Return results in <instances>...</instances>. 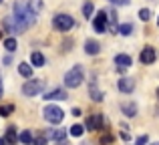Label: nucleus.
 I'll use <instances>...</instances> for the list:
<instances>
[{"mask_svg": "<svg viewBox=\"0 0 159 145\" xmlns=\"http://www.w3.org/2000/svg\"><path fill=\"white\" fill-rule=\"evenodd\" d=\"M0 97H2V81H0Z\"/></svg>", "mask_w": 159, "mask_h": 145, "instance_id": "obj_34", "label": "nucleus"}, {"mask_svg": "<svg viewBox=\"0 0 159 145\" xmlns=\"http://www.w3.org/2000/svg\"><path fill=\"white\" fill-rule=\"evenodd\" d=\"M139 18L143 20V22H147V20L151 18V10H149V8H141L139 10Z\"/></svg>", "mask_w": 159, "mask_h": 145, "instance_id": "obj_28", "label": "nucleus"}, {"mask_svg": "<svg viewBox=\"0 0 159 145\" xmlns=\"http://www.w3.org/2000/svg\"><path fill=\"white\" fill-rule=\"evenodd\" d=\"M157 97H159V89H157Z\"/></svg>", "mask_w": 159, "mask_h": 145, "instance_id": "obj_39", "label": "nucleus"}, {"mask_svg": "<svg viewBox=\"0 0 159 145\" xmlns=\"http://www.w3.org/2000/svg\"><path fill=\"white\" fill-rule=\"evenodd\" d=\"M131 30H133V24L131 22L121 24V26H119V34H123V36H129V34H131Z\"/></svg>", "mask_w": 159, "mask_h": 145, "instance_id": "obj_26", "label": "nucleus"}, {"mask_svg": "<svg viewBox=\"0 0 159 145\" xmlns=\"http://www.w3.org/2000/svg\"><path fill=\"white\" fill-rule=\"evenodd\" d=\"M44 85L47 83L43 79H34V81H26L22 85V95L24 97H36L40 91H44Z\"/></svg>", "mask_w": 159, "mask_h": 145, "instance_id": "obj_4", "label": "nucleus"}, {"mask_svg": "<svg viewBox=\"0 0 159 145\" xmlns=\"http://www.w3.org/2000/svg\"><path fill=\"white\" fill-rule=\"evenodd\" d=\"M0 2H2V0H0Z\"/></svg>", "mask_w": 159, "mask_h": 145, "instance_id": "obj_41", "label": "nucleus"}, {"mask_svg": "<svg viewBox=\"0 0 159 145\" xmlns=\"http://www.w3.org/2000/svg\"><path fill=\"white\" fill-rule=\"evenodd\" d=\"M83 131H85V127H83V125H79V123H75V125L69 129V133L73 135V137H81V135H83Z\"/></svg>", "mask_w": 159, "mask_h": 145, "instance_id": "obj_23", "label": "nucleus"}, {"mask_svg": "<svg viewBox=\"0 0 159 145\" xmlns=\"http://www.w3.org/2000/svg\"><path fill=\"white\" fill-rule=\"evenodd\" d=\"M89 95H91V99H93L95 103H101L103 101V91H99V87H97V81H91V85H89Z\"/></svg>", "mask_w": 159, "mask_h": 145, "instance_id": "obj_11", "label": "nucleus"}, {"mask_svg": "<svg viewBox=\"0 0 159 145\" xmlns=\"http://www.w3.org/2000/svg\"><path fill=\"white\" fill-rule=\"evenodd\" d=\"M99 141H101V145H109V143H113V135L109 133L107 127H103V129H101V139H99Z\"/></svg>", "mask_w": 159, "mask_h": 145, "instance_id": "obj_20", "label": "nucleus"}, {"mask_svg": "<svg viewBox=\"0 0 159 145\" xmlns=\"http://www.w3.org/2000/svg\"><path fill=\"white\" fill-rule=\"evenodd\" d=\"M155 59H157V51L153 47H143L141 48V52H139V61L143 65H151V63H155Z\"/></svg>", "mask_w": 159, "mask_h": 145, "instance_id": "obj_8", "label": "nucleus"}, {"mask_svg": "<svg viewBox=\"0 0 159 145\" xmlns=\"http://www.w3.org/2000/svg\"><path fill=\"white\" fill-rule=\"evenodd\" d=\"M0 145H4V139H0Z\"/></svg>", "mask_w": 159, "mask_h": 145, "instance_id": "obj_35", "label": "nucleus"}, {"mask_svg": "<svg viewBox=\"0 0 159 145\" xmlns=\"http://www.w3.org/2000/svg\"><path fill=\"white\" fill-rule=\"evenodd\" d=\"M115 65L119 67V71L129 69V67H131V57H129V55H117L115 57Z\"/></svg>", "mask_w": 159, "mask_h": 145, "instance_id": "obj_13", "label": "nucleus"}, {"mask_svg": "<svg viewBox=\"0 0 159 145\" xmlns=\"http://www.w3.org/2000/svg\"><path fill=\"white\" fill-rule=\"evenodd\" d=\"M105 127V117L103 113H95L87 119V131H101Z\"/></svg>", "mask_w": 159, "mask_h": 145, "instance_id": "obj_6", "label": "nucleus"}, {"mask_svg": "<svg viewBox=\"0 0 159 145\" xmlns=\"http://www.w3.org/2000/svg\"><path fill=\"white\" fill-rule=\"evenodd\" d=\"M47 137L48 139H54V141H65L66 131L65 129H48L47 131Z\"/></svg>", "mask_w": 159, "mask_h": 145, "instance_id": "obj_15", "label": "nucleus"}, {"mask_svg": "<svg viewBox=\"0 0 159 145\" xmlns=\"http://www.w3.org/2000/svg\"><path fill=\"white\" fill-rule=\"evenodd\" d=\"M113 4H129V0H111Z\"/></svg>", "mask_w": 159, "mask_h": 145, "instance_id": "obj_33", "label": "nucleus"}, {"mask_svg": "<svg viewBox=\"0 0 159 145\" xmlns=\"http://www.w3.org/2000/svg\"><path fill=\"white\" fill-rule=\"evenodd\" d=\"M121 111H123L127 117H135L137 115V105L131 103V101H125V103H121Z\"/></svg>", "mask_w": 159, "mask_h": 145, "instance_id": "obj_14", "label": "nucleus"}, {"mask_svg": "<svg viewBox=\"0 0 159 145\" xmlns=\"http://www.w3.org/2000/svg\"><path fill=\"white\" fill-rule=\"evenodd\" d=\"M16 127H8L6 129V137H4V143H16Z\"/></svg>", "mask_w": 159, "mask_h": 145, "instance_id": "obj_19", "label": "nucleus"}, {"mask_svg": "<svg viewBox=\"0 0 159 145\" xmlns=\"http://www.w3.org/2000/svg\"><path fill=\"white\" fill-rule=\"evenodd\" d=\"M93 10H95L93 2H85V6H83V14H85L87 18H91V16H93Z\"/></svg>", "mask_w": 159, "mask_h": 145, "instance_id": "obj_27", "label": "nucleus"}, {"mask_svg": "<svg viewBox=\"0 0 159 145\" xmlns=\"http://www.w3.org/2000/svg\"><path fill=\"white\" fill-rule=\"evenodd\" d=\"M107 20H109V28H111L113 32H115V30H119V26H117V14H115V10H111V12H109Z\"/></svg>", "mask_w": 159, "mask_h": 145, "instance_id": "obj_21", "label": "nucleus"}, {"mask_svg": "<svg viewBox=\"0 0 159 145\" xmlns=\"http://www.w3.org/2000/svg\"><path fill=\"white\" fill-rule=\"evenodd\" d=\"M44 99L47 101H65V99H69V95H66L65 89H54V91L44 95Z\"/></svg>", "mask_w": 159, "mask_h": 145, "instance_id": "obj_10", "label": "nucleus"}, {"mask_svg": "<svg viewBox=\"0 0 159 145\" xmlns=\"http://www.w3.org/2000/svg\"><path fill=\"white\" fill-rule=\"evenodd\" d=\"M83 81H85V71H83L81 65H75V67L70 69V71H66V75H65V87H69V89L81 87Z\"/></svg>", "mask_w": 159, "mask_h": 145, "instance_id": "obj_2", "label": "nucleus"}, {"mask_svg": "<svg viewBox=\"0 0 159 145\" xmlns=\"http://www.w3.org/2000/svg\"><path fill=\"white\" fill-rule=\"evenodd\" d=\"M85 52H87V55H91V57L99 55V52H101V44H99L97 40L89 39V40H87V43H85Z\"/></svg>", "mask_w": 159, "mask_h": 145, "instance_id": "obj_12", "label": "nucleus"}, {"mask_svg": "<svg viewBox=\"0 0 159 145\" xmlns=\"http://www.w3.org/2000/svg\"><path fill=\"white\" fill-rule=\"evenodd\" d=\"M43 117L47 119L48 123H52V125H58V123H62V119H65V111L57 105H47L43 109Z\"/></svg>", "mask_w": 159, "mask_h": 145, "instance_id": "obj_3", "label": "nucleus"}, {"mask_svg": "<svg viewBox=\"0 0 159 145\" xmlns=\"http://www.w3.org/2000/svg\"><path fill=\"white\" fill-rule=\"evenodd\" d=\"M157 24H159V18H157Z\"/></svg>", "mask_w": 159, "mask_h": 145, "instance_id": "obj_40", "label": "nucleus"}, {"mask_svg": "<svg viewBox=\"0 0 159 145\" xmlns=\"http://www.w3.org/2000/svg\"><path fill=\"white\" fill-rule=\"evenodd\" d=\"M18 73L22 75L24 79H30V77H32V67H30L28 63H20V65H18Z\"/></svg>", "mask_w": 159, "mask_h": 145, "instance_id": "obj_18", "label": "nucleus"}, {"mask_svg": "<svg viewBox=\"0 0 159 145\" xmlns=\"http://www.w3.org/2000/svg\"><path fill=\"white\" fill-rule=\"evenodd\" d=\"M151 145H159V141H155V143H151Z\"/></svg>", "mask_w": 159, "mask_h": 145, "instance_id": "obj_36", "label": "nucleus"}, {"mask_svg": "<svg viewBox=\"0 0 159 145\" xmlns=\"http://www.w3.org/2000/svg\"><path fill=\"white\" fill-rule=\"evenodd\" d=\"M4 48H6L8 52H14L16 51V39H4Z\"/></svg>", "mask_w": 159, "mask_h": 145, "instance_id": "obj_24", "label": "nucleus"}, {"mask_svg": "<svg viewBox=\"0 0 159 145\" xmlns=\"http://www.w3.org/2000/svg\"><path fill=\"white\" fill-rule=\"evenodd\" d=\"M18 139H20V143H24V145H32V133L30 131H22V133L18 135Z\"/></svg>", "mask_w": 159, "mask_h": 145, "instance_id": "obj_22", "label": "nucleus"}, {"mask_svg": "<svg viewBox=\"0 0 159 145\" xmlns=\"http://www.w3.org/2000/svg\"><path fill=\"white\" fill-rule=\"evenodd\" d=\"M32 145H47V137H44V135H39L36 139H32Z\"/></svg>", "mask_w": 159, "mask_h": 145, "instance_id": "obj_29", "label": "nucleus"}, {"mask_svg": "<svg viewBox=\"0 0 159 145\" xmlns=\"http://www.w3.org/2000/svg\"><path fill=\"white\" fill-rule=\"evenodd\" d=\"M107 10H99L97 12V16H95V20H93V28L99 32V34H103V32L107 30Z\"/></svg>", "mask_w": 159, "mask_h": 145, "instance_id": "obj_7", "label": "nucleus"}, {"mask_svg": "<svg viewBox=\"0 0 159 145\" xmlns=\"http://www.w3.org/2000/svg\"><path fill=\"white\" fill-rule=\"evenodd\" d=\"M157 115H159V107H157Z\"/></svg>", "mask_w": 159, "mask_h": 145, "instance_id": "obj_38", "label": "nucleus"}, {"mask_svg": "<svg viewBox=\"0 0 159 145\" xmlns=\"http://www.w3.org/2000/svg\"><path fill=\"white\" fill-rule=\"evenodd\" d=\"M30 63H32V67H44V57H43V52H39V51H34L30 55Z\"/></svg>", "mask_w": 159, "mask_h": 145, "instance_id": "obj_16", "label": "nucleus"}, {"mask_svg": "<svg viewBox=\"0 0 159 145\" xmlns=\"http://www.w3.org/2000/svg\"><path fill=\"white\" fill-rule=\"evenodd\" d=\"M121 139H123V141H129V133L127 131H121Z\"/></svg>", "mask_w": 159, "mask_h": 145, "instance_id": "obj_31", "label": "nucleus"}, {"mask_svg": "<svg viewBox=\"0 0 159 145\" xmlns=\"http://www.w3.org/2000/svg\"><path fill=\"white\" fill-rule=\"evenodd\" d=\"M147 141H149L147 135H139V137H137V145H147Z\"/></svg>", "mask_w": 159, "mask_h": 145, "instance_id": "obj_30", "label": "nucleus"}, {"mask_svg": "<svg viewBox=\"0 0 159 145\" xmlns=\"http://www.w3.org/2000/svg\"><path fill=\"white\" fill-rule=\"evenodd\" d=\"M14 111V105L8 103V105H0V117H8V115Z\"/></svg>", "mask_w": 159, "mask_h": 145, "instance_id": "obj_25", "label": "nucleus"}, {"mask_svg": "<svg viewBox=\"0 0 159 145\" xmlns=\"http://www.w3.org/2000/svg\"><path fill=\"white\" fill-rule=\"evenodd\" d=\"M12 18H14V24H16V30L18 32H24L28 26H32V22H34V14L28 10V6L24 2H16L14 4V14H12Z\"/></svg>", "mask_w": 159, "mask_h": 145, "instance_id": "obj_1", "label": "nucleus"}, {"mask_svg": "<svg viewBox=\"0 0 159 145\" xmlns=\"http://www.w3.org/2000/svg\"><path fill=\"white\" fill-rule=\"evenodd\" d=\"M26 6H28V10L32 12V14H39L40 10H43V0H28L26 2Z\"/></svg>", "mask_w": 159, "mask_h": 145, "instance_id": "obj_17", "label": "nucleus"}, {"mask_svg": "<svg viewBox=\"0 0 159 145\" xmlns=\"http://www.w3.org/2000/svg\"><path fill=\"white\" fill-rule=\"evenodd\" d=\"M117 89L121 91V93H133V89H135V81H133L131 77H121L119 81H117Z\"/></svg>", "mask_w": 159, "mask_h": 145, "instance_id": "obj_9", "label": "nucleus"}, {"mask_svg": "<svg viewBox=\"0 0 159 145\" xmlns=\"http://www.w3.org/2000/svg\"><path fill=\"white\" fill-rule=\"evenodd\" d=\"M52 26L57 28V30H61V32H66V30H70V28L75 26V18L70 14H57L52 18Z\"/></svg>", "mask_w": 159, "mask_h": 145, "instance_id": "obj_5", "label": "nucleus"}, {"mask_svg": "<svg viewBox=\"0 0 159 145\" xmlns=\"http://www.w3.org/2000/svg\"><path fill=\"white\" fill-rule=\"evenodd\" d=\"M70 113H73V115H75V117H79V115H81V109H79V107H75V109H73V111H70Z\"/></svg>", "mask_w": 159, "mask_h": 145, "instance_id": "obj_32", "label": "nucleus"}, {"mask_svg": "<svg viewBox=\"0 0 159 145\" xmlns=\"http://www.w3.org/2000/svg\"><path fill=\"white\" fill-rule=\"evenodd\" d=\"M0 39H2V30H0Z\"/></svg>", "mask_w": 159, "mask_h": 145, "instance_id": "obj_37", "label": "nucleus"}]
</instances>
